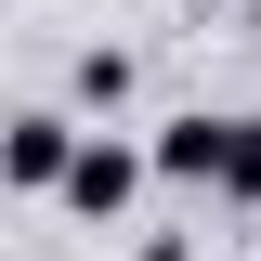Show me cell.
<instances>
[{
  "label": "cell",
  "mask_w": 261,
  "mask_h": 261,
  "mask_svg": "<svg viewBox=\"0 0 261 261\" xmlns=\"http://www.w3.org/2000/svg\"><path fill=\"white\" fill-rule=\"evenodd\" d=\"M130 92V53H118V39H105V53H79V105H118Z\"/></svg>",
  "instance_id": "obj_5"
},
{
  "label": "cell",
  "mask_w": 261,
  "mask_h": 261,
  "mask_svg": "<svg viewBox=\"0 0 261 261\" xmlns=\"http://www.w3.org/2000/svg\"><path fill=\"white\" fill-rule=\"evenodd\" d=\"M79 144H92V130L65 118V105H27V118L0 130V183H13V196H65V170H79Z\"/></svg>",
  "instance_id": "obj_1"
},
{
  "label": "cell",
  "mask_w": 261,
  "mask_h": 261,
  "mask_svg": "<svg viewBox=\"0 0 261 261\" xmlns=\"http://www.w3.org/2000/svg\"><path fill=\"white\" fill-rule=\"evenodd\" d=\"M144 183H157V144H118V130H92V144H79V170H65V209H79V222H118Z\"/></svg>",
  "instance_id": "obj_2"
},
{
  "label": "cell",
  "mask_w": 261,
  "mask_h": 261,
  "mask_svg": "<svg viewBox=\"0 0 261 261\" xmlns=\"http://www.w3.org/2000/svg\"><path fill=\"white\" fill-rule=\"evenodd\" d=\"M222 157H235V118H170L157 130V183H222Z\"/></svg>",
  "instance_id": "obj_3"
},
{
  "label": "cell",
  "mask_w": 261,
  "mask_h": 261,
  "mask_svg": "<svg viewBox=\"0 0 261 261\" xmlns=\"http://www.w3.org/2000/svg\"><path fill=\"white\" fill-rule=\"evenodd\" d=\"M144 261H183V235H144Z\"/></svg>",
  "instance_id": "obj_6"
},
{
  "label": "cell",
  "mask_w": 261,
  "mask_h": 261,
  "mask_svg": "<svg viewBox=\"0 0 261 261\" xmlns=\"http://www.w3.org/2000/svg\"><path fill=\"white\" fill-rule=\"evenodd\" d=\"M209 196H222V209H261V118H235V157H222Z\"/></svg>",
  "instance_id": "obj_4"
}]
</instances>
